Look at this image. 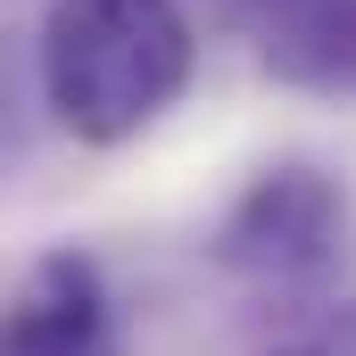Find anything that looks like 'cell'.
Returning <instances> with one entry per match:
<instances>
[{
  "label": "cell",
  "mask_w": 356,
  "mask_h": 356,
  "mask_svg": "<svg viewBox=\"0 0 356 356\" xmlns=\"http://www.w3.org/2000/svg\"><path fill=\"white\" fill-rule=\"evenodd\" d=\"M0 356H116V307H108L99 266L75 249L33 257L17 298H8Z\"/></svg>",
  "instance_id": "obj_3"
},
{
  "label": "cell",
  "mask_w": 356,
  "mask_h": 356,
  "mask_svg": "<svg viewBox=\"0 0 356 356\" xmlns=\"http://www.w3.org/2000/svg\"><path fill=\"white\" fill-rule=\"evenodd\" d=\"M199 67V33L182 0H50L33 75L67 141L124 149L182 99Z\"/></svg>",
  "instance_id": "obj_1"
},
{
  "label": "cell",
  "mask_w": 356,
  "mask_h": 356,
  "mask_svg": "<svg viewBox=\"0 0 356 356\" xmlns=\"http://www.w3.org/2000/svg\"><path fill=\"white\" fill-rule=\"evenodd\" d=\"M207 249L257 290H315L348 257V182L315 158H273L241 182Z\"/></svg>",
  "instance_id": "obj_2"
},
{
  "label": "cell",
  "mask_w": 356,
  "mask_h": 356,
  "mask_svg": "<svg viewBox=\"0 0 356 356\" xmlns=\"http://www.w3.org/2000/svg\"><path fill=\"white\" fill-rule=\"evenodd\" d=\"M273 356H315V348H273Z\"/></svg>",
  "instance_id": "obj_4"
}]
</instances>
